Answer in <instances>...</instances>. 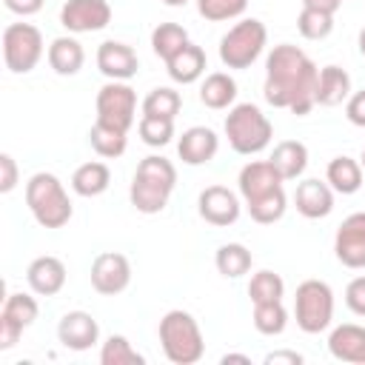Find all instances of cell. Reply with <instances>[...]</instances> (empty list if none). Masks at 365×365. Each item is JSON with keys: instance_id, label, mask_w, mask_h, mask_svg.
Segmentation results:
<instances>
[{"instance_id": "cell-1", "label": "cell", "mask_w": 365, "mask_h": 365, "mask_svg": "<svg viewBox=\"0 0 365 365\" xmlns=\"http://www.w3.org/2000/svg\"><path fill=\"white\" fill-rule=\"evenodd\" d=\"M317 63L291 43H279L265 57V83L262 97L274 108H288L297 117H305L317 106Z\"/></svg>"}, {"instance_id": "cell-2", "label": "cell", "mask_w": 365, "mask_h": 365, "mask_svg": "<svg viewBox=\"0 0 365 365\" xmlns=\"http://www.w3.org/2000/svg\"><path fill=\"white\" fill-rule=\"evenodd\" d=\"M282 182L285 180L279 177V171L274 168L271 160H251L240 168L237 188H240V197L245 200V208L254 222L271 225V222L282 220V214L288 208Z\"/></svg>"}, {"instance_id": "cell-3", "label": "cell", "mask_w": 365, "mask_h": 365, "mask_svg": "<svg viewBox=\"0 0 365 365\" xmlns=\"http://www.w3.org/2000/svg\"><path fill=\"white\" fill-rule=\"evenodd\" d=\"M174 185H177L174 163L160 154H148L140 160L134 171V180L128 185V200L140 214H160L168 205Z\"/></svg>"}, {"instance_id": "cell-4", "label": "cell", "mask_w": 365, "mask_h": 365, "mask_svg": "<svg viewBox=\"0 0 365 365\" xmlns=\"http://www.w3.org/2000/svg\"><path fill=\"white\" fill-rule=\"evenodd\" d=\"M26 205H29L34 222L43 225V228H63L74 214V205L68 200L66 185L51 171H37V174L29 177Z\"/></svg>"}, {"instance_id": "cell-5", "label": "cell", "mask_w": 365, "mask_h": 365, "mask_svg": "<svg viewBox=\"0 0 365 365\" xmlns=\"http://www.w3.org/2000/svg\"><path fill=\"white\" fill-rule=\"evenodd\" d=\"M157 334H160L165 359L174 365H194L205 354V339H202L200 322L194 319V314H188L182 308H171L160 319Z\"/></svg>"}, {"instance_id": "cell-6", "label": "cell", "mask_w": 365, "mask_h": 365, "mask_svg": "<svg viewBox=\"0 0 365 365\" xmlns=\"http://www.w3.org/2000/svg\"><path fill=\"white\" fill-rule=\"evenodd\" d=\"M222 128H225L228 145L237 154H245V157L265 151L268 143H271V137H274L271 120L254 103H237V106H231L228 114H225V125Z\"/></svg>"}, {"instance_id": "cell-7", "label": "cell", "mask_w": 365, "mask_h": 365, "mask_svg": "<svg viewBox=\"0 0 365 365\" xmlns=\"http://www.w3.org/2000/svg\"><path fill=\"white\" fill-rule=\"evenodd\" d=\"M268 43V29L262 20L257 17H245L240 23H234L222 40H220V60L225 68H251L259 54L265 51Z\"/></svg>"}, {"instance_id": "cell-8", "label": "cell", "mask_w": 365, "mask_h": 365, "mask_svg": "<svg viewBox=\"0 0 365 365\" xmlns=\"http://www.w3.org/2000/svg\"><path fill=\"white\" fill-rule=\"evenodd\" d=\"M297 328L305 334H322L334 319V291L325 279H305L294 294Z\"/></svg>"}, {"instance_id": "cell-9", "label": "cell", "mask_w": 365, "mask_h": 365, "mask_svg": "<svg viewBox=\"0 0 365 365\" xmlns=\"http://www.w3.org/2000/svg\"><path fill=\"white\" fill-rule=\"evenodd\" d=\"M46 54L43 34L31 23H9L3 29V63L11 74H29Z\"/></svg>"}, {"instance_id": "cell-10", "label": "cell", "mask_w": 365, "mask_h": 365, "mask_svg": "<svg viewBox=\"0 0 365 365\" xmlns=\"http://www.w3.org/2000/svg\"><path fill=\"white\" fill-rule=\"evenodd\" d=\"M94 106H97V120L120 131H128L137 120V91L125 80H108L97 91Z\"/></svg>"}, {"instance_id": "cell-11", "label": "cell", "mask_w": 365, "mask_h": 365, "mask_svg": "<svg viewBox=\"0 0 365 365\" xmlns=\"http://www.w3.org/2000/svg\"><path fill=\"white\" fill-rule=\"evenodd\" d=\"M37 314H40V305L31 294L11 291L3 302V311H0V351L14 348L23 336V331L34 325Z\"/></svg>"}, {"instance_id": "cell-12", "label": "cell", "mask_w": 365, "mask_h": 365, "mask_svg": "<svg viewBox=\"0 0 365 365\" xmlns=\"http://www.w3.org/2000/svg\"><path fill=\"white\" fill-rule=\"evenodd\" d=\"M131 282V262L120 251H103L91 262V288L103 297H117Z\"/></svg>"}, {"instance_id": "cell-13", "label": "cell", "mask_w": 365, "mask_h": 365, "mask_svg": "<svg viewBox=\"0 0 365 365\" xmlns=\"http://www.w3.org/2000/svg\"><path fill=\"white\" fill-rule=\"evenodd\" d=\"M60 23L71 34H91L111 23L108 0H66L60 9Z\"/></svg>"}, {"instance_id": "cell-14", "label": "cell", "mask_w": 365, "mask_h": 365, "mask_svg": "<svg viewBox=\"0 0 365 365\" xmlns=\"http://www.w3.org/2000/svg\"><path fill=\"white\" fill-rule=\"evenodd\" d=\"M334 254L345 268H365V211L348 214L334 234Z\"/></svg>"}, {"instance_id": "cell-15", "label": "cell", "mask_w": 365, "mask_h": 365, "mask_svg": "<svg viewBox=\"0 0 365 365\" xmlns=\"http://www.w3.org/2000/svg\"><path fill=\"white\" fill-rule=\"evenodd\" d=\"M197 211H200V217L208 225L225 228V225H234L240 220L242 205H240V197L231 188H225V185H208L197 197Z\"/></svg>"}, {"instance_id": "cell-16", "label": "cell", "mask_w": 365, "mask_h": 365, "mask_svg": "<svg viewBox=\"0 0 365 365\" xmlns=\"http://www.w3.org/2000/svg\"><path fill=\"white\" fill-rule=\"evenodd\" d=\"M57 339L68 351H88L100 342V325L88 311H66L57 322Z\"/></svg>"}, {"instance_id": "cell-17", "label": "cell", "mask_w": 365, "mask_h": 365, "mask_svg": "<svg viewBox=\"0 0 365 365\" xmlns=\"http://www.w3.org/2000/svg\"><path fill=\"white\" fill-rule=\"evenodd\" d=\"M97 68L108 80H131L140 68V57L128 43L120 40H106L97 46Z\"/></svg>"}, {"instance_id": "cell-18", "label": "cell", "mask_w": 365, "mask_h": 365, "mask_svg": "<svg viewBox=\"0 0 365 365\" xmlns=\"http://www.w3.org/2000/svg\"><path fill=\"white\" fill-rule=\"evenodd\" d=\"M334 188L328 185V180H317L308 177L302 182H297L294 191V205L305 220H322L334 211Z\"/></svg>"}, {"instance_id": "cell-19", "label": "cell", "mask_w": 365, "mask_h": 365, "mask_svg": "<svg viewBox=\"0 0 365 365\" xmlns=\"http://www.w3.org/2000/svg\"><path fill=\"white\" fill-rule=\"evenodd\" d=\"M26 282L37 297H57L66 285V265L54 254L34 257L26 268Z\"/></svg>"}, {"instance_id": "cell-20", "label": "cell", "mask_w": 365, "mask_h": 365, "mask_svg": "<svg viewBox=\"0 0 365 365\" xmlns=\"http://www.w3.org/2000/svg\"><path fill=\"white\" fill-rule=\"evenodd\" d=\"M220 151V137L214 128L208 125H191L182 131L180 143H177V154L185 165H205L217 157Z\"/></svg>"}, {"instance_id": "cell-21", "label": "cell", "mask_w": 365, "mask_h": 365, "mask_svg": "<svg viewBox=\"0 0 365 365\" xmlns=\"http://www.w3.org/2000/svg\"><path fill=\"white\" fill-rule=\"evenodd\" d=\"M328 351L339 362L365 365V325L342 322L328 334Z\"/></svg>"}, {"instance_id": "cell-22", "label": "cell", "mask_w": 365, "mask_h": 365, "mask_svg": "<svg viewBox=\"0 0 365 365\" xmlns=\"http://www.w3.org/2000/svg\"><path fill=\"white\" fill-rule=\"evenodd\" d=\"M205 68H208V57H205V51H202L197 43H191V40H188L171 60H165L168 77H171L174 83H180V86L197 83V80L205 74Z\"/></svg>"}, {"instance_id": "cell-23", "label": "cell", "mask_w": 365, "mask_h": 365, "mask_svg": "<svg viewBox=\"0 0 365 365\" xmlns=\"http://www.w3.org/2000/svg\"><path fill=\"white\" fill-rule=\"evenodd\" d=\"M46 60H48V66H51L54 74L74 77L83 68V63H86V51H83V43L77 37L63 34V37H54L51 40V46L46 51Z\"/></svg>"}, {"instance_id": "cell-24", "label": "cell", "mask_w": 365, "mask_h": 365, "mask_svg": "<svg viewBox=\"0 0 365 365\" xmlns=\"http://www.w3.org/2000/svg\"><path fill=\"white\" fill-rule=\"evenodd\" d=\"M351 97V74L342 66H322L317 80V106L334 108Z\"/></svg>"}, {"instance_id": "cell-25", "label": "cell", "mask_w": 365, "mask_h": 365, "mask_svg": "<svg viewBox=\"0 0 365 365\" xmlns=\"http://www.w3.org/2000/svg\"><path fill=\"white\" fill-rule=\"evenodd\" d=\"M325 180L336 194H356L362 188V182H365V171H362L359 160H354L348 154H339V157H334L328 163Z\"/></svg>"}, {"instance_id": "cell-26", "label": "cell", "mask_w": 365, "mask_h": 365, "mask_svg": "<svg viewBox=\"0 0 365 365\" xmlns=\"http://www.w3.org/2000/svg\"><path fill=\"white\" fill-rule=\"evenodd\" d=\"M268 160L274 163V168L279 171V177L285 182L288 180H297L308 168V145L299 143V140H282V143L274 145V151H271Z\"/></svg>"}, {"instance_id": "cell-27", "label": "cell", "mask_w": 365, "mask_h": 365, "mask_svg": "<svg viewBox=\"0 0 365 365\" xmlns=\"http://www.w3.org/2000/svg\"><path fill=\"white\" fill-rule=\"evenodd\" d=\"M234 100H237V80L228 71H211V74H205V80L200 86V103L205 108L222 111V108H231Z\"/></svg>"}, {"instance_id": "cell-28", "label": "cell", "mask_w": 365, "mask_h": 365, "mask_svg": "<svg viewBox=\"0 0 365 365\" xmlns=\"http://www.w3.org/2000/svg\"><path fill=\"white\" fill-rule=\"evenodd\" d=\"M108 185H111V168L100 160L83 163L71 174V191L77 197H100L103 191H108Z\"/></svg>"}, {"instance_id": "cell-29", "label": "cell", "mask_w": 365, "mask_h": 365, "mask_svg": "<svg viewBox=\"0 0 365 365\" xmlns=\"http://www.w3.org/2000/svg\"><path fill=\"white\" fill-rule=\"evenodd\" d=\"M88 143H91V148H94L103 160H117L120 154H125L128 131H120V128H114V125H106V123L94 120V125L88 128Z\"/></svg>"}, {"instance_id": "cell-30", "label": "cell", "mask_w": 365, "mask_h": 365, "mask_svg": "<svg viewBox=\"0 0 365 365\" xmlns=\"http://www.w3.org/2000/svg\"><path fill=\"white\" fill-rule=\"evenodd\" d=\"M251 262H254V257L242 242H222L214 254V265L225 279H237V277L248 274Z\"/></svg>"}, {"instance_id": "cell-31", "label": "cell", "mask_w": 365, "mask_h": 365, "mask_svg": "<svg viewBox=\"0 0 365 365\" xmlns=\"http://www.w3.org/2000/svg\"><path fill=\"white\" fill-rule=\"evenodd\" d=\"M185 43H188V31H185L180 23H160V26L151 31V51H154L163 63L171 60Z\"/></svg>"}, {"instance_id": "cell-32", "label": "cell", "mask_w": 365, "mask_h": 365, "mask_svg": "<svg viewBox=\"0 0 365 365\" xmlns=\"http://www.w3.org/2000/svg\"><path fill=\"white\" fill-rule=\"evenodd\" d=\"M254 328L265 336H279L288 325V311L282 305V299H274V302H254Z\"/></svg>"}, {"instance_id": "cell-33", "label": "cell", "mask_w": 365, "mask_h": 365, "mask_svg": "<svg viewBox=\"0 0 365 365\" xmlns=\"http://www.w3.org/2000/svg\"><path fill=\"white\" fill-rule=\"evenodd\" d=\"M100 365H145V356L123 334H111L100 345Z\"/></svg>"}, {"instance_id": "cell-34", "label": "cell", "mask_w": 365, "mask_h": 365, "mask_svg": "<svg viewBox=\"0 0 365 365\" xmlns=\"http://www.w3.org/2000/svg\"><path fill=\"white\" fill-rule=\"evenodd\" d=\"M143 114L148 117H165V120H174L182 108V97L180 91L168 88V86H160V88H151L145 97H143Z\"/></svg>"}, {"instance_id": "cell-35", "label": "cell", "mask_w": 365, "mask_h": 365, "mask_svg": "<svg viewBox=\"0 0 365 365\" xmlns=\"http://www.w3.org/2000/svg\"><path fill=\"white\" fill-rule=\"evenodd\" d=\"M248 297H251V302H274V299H282L285 297V282H282L279 274L262 268V271H257L251 277Z\"/></svg>"}, {"instance_id": "cell-36", "label": "cell", "mask_w": 365, "mask_h": 365, "mask_svg": "<svg viewBox=\"0 0 365 365\" xmlns=\"http://www.w3.org/2000/svg\"><path fill=\"white\" fill-rule=\"evenodd\" d=\"M137 134H140V140H143L145 145H151V148H163V145H168L171 137H174V120L143 114L140 123H137Z\"/></svg>"}, {"instance_id": "cell-37", "label": "cell", "mask_w": 365, "mask_h": 365, "mask_svg": "<svg viewBox=\"0 0 365 365\" xmlns=\"http://www.w3.org/2000/svg\"><path fill=\"white\" fill-rule=\"evenodd\" d=\"M245 9H248V0H197V11L208 23L237 20L245 14Z\"/></svg>"}, {"instance_id": "cell-38", "label": "cell", "mask_w": 365, "mask_h": 365, "mask_svg": "<svg viewBox=\"0 0 365 365\" xmlns=\"http://www.w3.org/2000/svg\"><path fill=\"white\" fill-rule=\"evenodd\" d=\"M297 31L305 40H325L334 31V14L325 11H314V9H302L297 14Z\"/></svg>"}, {"instance_id": "cell-39", "label": "cell", "mask_w": 365, "mask_h": 365, "mask_svg": "<svg viewBox=\"0 0 365 365\" xmlns=\"http://www.w3.org/2000/svg\"><path fill=\"white\" fill-rule=\"evenodd\" d=\"M345 305H348L351 314L365 317V274L362 277H354L345 285Z\"/></svg>"}, {"instance_id": "cell-40", "label": "cell", "mask_w": 365, "mask_h": 365, "mask_svg": "<svg viewBox=\"0 0 365 365\" xmlns=\"http://www.w3.org/2000/svg\"><path fill=\"white\" fill-rule=\"evenodd\" d=\"M345 117H348L351 125L365 128V88H362V91H354V94L345 100Z\"/></svg>"}, {"instance_id": "cell-41", "label": "cell", "mask_w": 365, "mask_h": 365, "mask_svg": "<svg viewBox=\"0 0 365 365\" xmlns=\"http://www.w3.org/2000/svg\"><path fill=\"white\" fill-rule=\"evenodd\" d=\"M17 185V163L11 154H0V191L9 194Z\"/></svg>"}, {"instance_id": "cell-42", "label": "cell", "mask_w": 365, "mask_h": 365, "mask_svg": "<svg viewBox=\"0 0 365 365\" xmlns=\"http://www.w3.org/2000/svg\"><path fill=\"white\" fill-rule=\"evenodd\" d=\"M46 0H3V6L11 11V14H20V17H31L43 9Z\"/></svg>"}, {"instance_id": "cell-43", "label": "cell", "mask_w": 365, "mask_h": 365, "mask_svg": "<svg viewBox=\"0 0 365 365\" xmlns=\"http://www.w3.org/2000/svg\"><path fill=\"white\" fill-rule=\"evenodd\" d=\"M262 362L265 365H299L302 354H297V351H271V354H265Z\"/></svg>"}, {"instance_id": "cell-44", "label": "cell", "mask_w": 365, "mask_h": 365, "mask_svg": "<svg viewBox=\"0 0 365 365\" xmlns=\"http://www.w3.org/2000/svg\"><path fill=\"white\" fill-rule=\"evenodd\" d=\"M342 3L339 0H302V9H314V11H325V14H336Z\"/></svg>"}, {"instance_id": "cell-45", "label": "cell", "mask_w": 365, "mask_h": 365, "mask_svg": "<svg viewBox=\"0 0 365 365\" xmlns=\"http://www.w3.org/2000/svg\"><path fill=\"white\" fill-rule=\"evenodd\" d=\"M220 362H222V365H228V362H242V365H251V359H248L245 354H225Z\"/></svg>"}, {"instance_id": "cell-46", "label": "cell", "mask_w": 365, "mask_h": 365, "mask_svg": "<svg viewBox=\"0 0 365 365\" xmlns=\"http://www.w3.org/2000/svg\"><path fill=\"white\" fill-rule=\"evenodd\" d=\"M356 46H359V54L365 57V26L359 29V37H356Z\"/></svg>"}, {"instance_id": "cell-47", "label": "cell", "mask_w": 365, "mask_h": 365, "mask_svg": "<svg viewBox=\"0 0 365 365\" xmlns=\"http://www.w3.org/2000/svg\"><path fill=\"white\" fill-rule=\"evenodd\" d=\"M163 3H165V6H174V9H177V6H185L188 0H163Z\"/></svg>"}, {"instance_id": "cell-48", "label": "cell", "mask_w": 365, "mask_h": 365, "mask_svg": "<svg viewBox=\"0 0 365 365\" xmlns=\"http://www.w3.org/2000/svg\"><path fill=\"white\" fill-rule=\"evenodd\" d=\"M359 163H362V171H365V148H362V157H359Z\"/></svg>"}, {"instance_id": "cell-49", "label": "cell", "mask_w": 365, "mask_h": 365, "mask_svg": "<svg viewBox=\"0 0 365 365\" xmlns=\"http://www.w3.org/2000/svg\"><path fill=\"white\" fill-rule=\"evenodd\" d=\"M339 3H342V0H339Z\"/></svg>"}]
</instances>
